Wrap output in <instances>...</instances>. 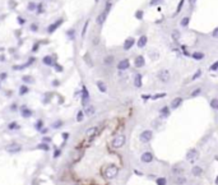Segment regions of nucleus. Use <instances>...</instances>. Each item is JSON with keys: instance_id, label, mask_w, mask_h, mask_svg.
Here are the masks:
<instances>
[{"instance_id": "nucleus-60", "label": "nucleus", "mask_w": 218, "mask_h": 185, "mask_svg": "<svg viewBox=\"0 0 218 185\" xmlns=\"http://www.w3.org/2000/svg\"><path fill=\"white\" fill-rule=\"evenodd\" d=\"M11 110H17V105H13V106H11Z\"/></svg>"}, {"instance_id": "nucleus-10", "label": "nucleus", "mask_w": 218, "mask_h": 185, "mask_svg": "<svg viewBox=\"0 0 218 185\" xmlns=\"http://www.w3.org/2000/svg\"><path fill=\"white\" fill-rule=\"evenodd\" d=\"M96 113V109H94V106H92V105H87V106H84V111H83V114H86V116L88 118H91V116H93Z\"/></svg>"}, {"instance_id": "nucleus-21", "label": "nucleus", "mask_w": 218, "mask_h": 185, "mask_svg": "<svg viewBox=\"0 0 218 185\" xmlns=\"http://www.w3.org/2000/svg\"><path fill=\"white\" fill-rule=\"evenodd\" d=\"M142 74H139V73H138V74L135 75V78H134V86H135L137 88H140L142 87Z\"/></svg>"}, {"instance_id": "nucleus-12", "label": "nucleus", "mask_w": 218, "mask_h": 185, "mask_svg": "<svg viewBox=\"0 0 218 185\" xmlns=\"http://www.w3.org/2000/svg\"><path fill=\"white\" fill-rule=\"evenodd\" d=\"M97 133H98V128H97V126H92V128L86 130V137L93 138V137L97 136Z\"/></svg>"}, {"instance_id": "nucleus-2", "label": "nucleus", "mask_w": 218, "mask_h": 185, "mask_svg": "<svg viewBox=\"0 0 218 185\" xmlns=\"http://www.w3.org/2000/svg\"><path fill=\"white\" fill-rule=\"evenodd\" d=\"M125 144V137L122 136V134H120V136H116L112 139V142H111V146H112V148H121L122 146Z\"/></svg>"}, {"instance_id": "nucleus-28", "label": "nucleus", "mask_w": 218, "mask_h": 185, "mask_svg": "<svg viewBox=\"0 0 218 185\" xmlns=\"http://www.w3.org/2000/svg\"><path fill=\"white\" fill-rule=\"evenodd\" d=\"M190 23V17H184L181 19V22H180V24H181V27H187Z\"/></svg>"}, {"instance_id": "nucleus-16", "label": "nucleus", "mask_w": 218, "mask_h": 185, "mask_svg": "<svg viewBox=\"0 0 218 185\" xmlns=\"http://www.w3.org/2000/svg\"><path fill=\"white\" fill-rule=\"evenodd\" d=\"M106 17H107V13H106L105 10H103L102 13H101V14H99L98 17H97V19H96V21H97V24L102 26L103 23H105V21H106Z\"/></svg>"}, {"instance_id": "nucleus-55", "label": "nucleus", "mask_w": 218, "mask_h": 185, "mask_svg": "<svg viewBox=\"0 0 218 185\" xmlns=\"http://www.w3.org/2000/svg\"><path fill=\"white\" fill-rule=\"evenodd\" d=\"M6 78V73H1L0 74V79H5Z\"/></svg>"}, {"instance_id": "nucleus-50", "label": "nucleus", "mask_w": 218, "mask_h": 185, "mask_svg": "<svg viewBox=\"0 0 218 185\" xmlns=\"http://www.w3.org/2000/svg\"><path fill=\"white\" fill-rule=\"evenodd\" d=\"M18 22L21 23V24H24V23H26V19H23L22 17H18Z\"/></svg>"}, {"instance_id": "nucleus-32", "label": "nucleus", "mask_w": 218, "mask_h": 185, "mask_svg": "<svg viewBox=\"0 0 218 185\" xmlns=\"http://www.w3.org/2000/svg\"><path fill=\"white\" fill-rule=\"evenodd\" d=\"M210 106H212V109L217 110L218 109V100L217 98H213L212 101H210Z\"/></svg>"}, {"instance_id": "nucleus-47", "label": "nucleus", "mask_w": 218, "mask_h": 185, "mask_svg": "<svg viewBox=\"0 0 218 185\" xmlns=\"http://www.w3.org/2000/svg\"><path fill=\"white\" fill-rule=\"evenodd\" d=\"M37 29H38L37 24H31V31H32V32H37Z\"/></svg>"}, {"instance_id": "nucleus-6", "label": "nucleus", "mask_w": 218, "mask_h": 185, "mask_svg": "<svg viewBox=\"0 0 218 185\" xmlns=\"http://www.w3.org/2000/svg\"><path fill=\"white\" fill-rule=\"evenodd\" d=\"M5 149H6V152H9V153H18V152L22 151V147L19 144H17V143H13V144L8 146Z\"/></svg>"}, {"instance_id": "nucleus-3", "label": "nucleus", "mask_w": 218, "mask_h": 185, "mask_svg": "<svg viewBox=\"0 0 218 185\" xmlns=\"http://www.w3.org/2000/svg\"><path fill=\"white\" fill-rule=\"evenodd\" d=\"M157 78H158L161 82L167 83L168 80H170V78H171V74H170V72H168L167 69H162V70H159L158 73H157Z\"/></svg>"}, {"instance_id": "nucleus-49", "label": "nucleus", "mask_w": 218, "mask_h": 185, "mask_svg": "<svg viewBox=\"0 0 218 185\" xmlns=\"http://www.w3.org/2000/svg\"><path fill=\"white\" fill-rule=\"evenodd\" d=\"M41 126H42V121L38 120L37 124H36V129H37V130H41Z\"/></svg>"}, {"instance_id": "nucleus-59", "label": "nucleus", "mask_w": 218, "mask_h": 185, "mask_svg": "<svg viewBox=\"0 0 218 185\" xmlns=\"http://www.w3.org/2000/svg\"><path fill=\"white\" fill-rule=\"evenodd\" d=\"M52 84H54V86H57V84H59V82H57V80H56V82H55V80H54V82H52Z\"/></svg>"}, {"instance_id": "nucleus-23", "label": "nucleus", "mask_w": 218, "mask_h": 185, "mask_svg": "<svg viewBox=\"0 0 218 185\" xmlns=\"http://www.w3.org/2000/svg\"><path fill=\"white\" fill-rule=\"evenodd\" d=\"M180 37H181V33H180V31L177 29H175V31H172V33H171V38L174 40L175 42H177L180 40Z\"/></svg>"}, {"instance_id": "nucleus-42", "label": "nucleus", "mask_w": 218, "mask_h": 185, "mask_svg": "<svg viewBox=\"0 0 218 185\" xmlns=\"http://www.w3.org/2000/svg\"><path fill=\"white\" fill-rule=\"evenodd\" d=\"M163 0H151V3H149V5L154 6V5H158V4H161Z\"/></svg>"}, {"instance_id": "nucleus-1", "label": "nucleus", "mask_w": 218, "mask_h": 185, "mask_svg": "<svg viewBox=\"0 0 218 185\" xmlns=\"http://www.w3.org/2000/svg\"><path fill=\"white\" fill-rule=\"evenodd\" d=\"M119 174V167L115 166V165H110V166H107L105 169V171H103V175H105V178L107 179H115Z\"/></svg>"}, {"instance_id": "nucleus-26", "label": "nucleus", "mask_w": 218, "mask_h": 185, "mask_svg": "<svg viewBox=\"0 0 218 185\" xmlns=\"http://www.w3.org/2000/svg\"><path fill=\"white\" fill-rule=\"evenodd\" d=\"M42 63H44L45 65H49V67H50V65H54V59L51 56H45L44 59H42Z\"/></svg>"}, {"instance_id": "nucleus-51", "label": "nucleus", "mask_w": 218, "mask_h": 185, "mask_svg": "<svg viewBox=\"0 0 218 185\" xmlns=\"http://www.w3.org/2000/svg\"><path fill=\"white\" fill-rule=\"evenodd\" d=\"M217 34H218V28H214V31H213V37L217 38Z\"/></svg>"}, {"instance_id": "nucleus-17", "label": "nucleus", "mask_w": 218, "mask_h": 185, "mask_svg": "<svg viewBox=\"0 0 218 185\" xmlns=\"http://www.w3.org/2000/svg\"><path fill=\"white\" fill-rule=\"evenodd\" d=\"M181 103H182V98L181 97H176V98H174L171 101V107H172V109H177Z\"/></svg>"}, {"instance_id": "nucleus-58", "label": "nucleus", "mask_w": 218, "mask_h": 185, "mask_svg": "<svg viewBox=\"0 0 218 185\" xmlns=\"http://www.w3.org/2000/svg\"><path fill=\"white\" fill-rule=\"evenodd\" d=\"M59 155H60V151H56L55 153H54V157H57Z\"/></svg>"}, {"instance_id": "nucleus-38", "label": "nucleus", "mask_w": 218, "mask_h": 185, "mask_svg": "<svg viewBox=\"0 0 218 185\" xmlns=\"http://www.w3.org/2000/svg\"><path fill=\"white\" fill-rule=\"evenodd\" d=\"M9 129H10V130H14V129H19V125L17 124V123H10V124H9Z\"/></svg>"}, {"instance_id": "nucleus-18", "label": "nucleus", "mask_w": 218, "mask_h": 185, "mask_svg": "<svg viewBox=\"0 0 218 185\" xmlns=\"http://www.w3.org/2000/svg\"><path fill=\"white\" fill-rule=\"evenodd\" d=\"M96 86H97V87H98V90H99V92H102V93H105V92L107 91L106 83H105V82H102V80H97V82H96Z\"/></svg>"}, {"instance_id": "nucleus-15", "label": "nucleus", "mask_w": 218, "mask_h": 185, "mask_svg": "<svg viewBox=\"0 0 218 185\" xmlns=\"http://www.w3.org/2000/svg\"><path fill=\"white\" fill-rule=\"evenodd\" d=\"M82 102H83V106H86V103L88 102L89 100V95H88V90L86 87H83V91H82Z\"/></svg>"}, {"instance_id": "nucleus-44", "label": "nucleus", "mask_w": 218, "mask_h": 185, "mask_svg": "<svg viewBox=\"0 0 218 185\" xmlns=\"http://www.w3.org/2000/svg\"><path fill=\"white\" fill-rule=\"evenodd\" d=\"M218 69V61H214V63L212 64V67H210V70L212 72H216Z\"/></svg>"}, {"instance_id": "nucleus-20", "label": "nucleus", "mask_w": 218, "mask_h": 185, "mask_svg": "<svg viewBox=\"0 0 218 185\" xmlns=\"http://www.w3.org/2000/svg\"><path fill=\"white\" fill-rule=\"evenodd\" d=\"M191 174H193L194 176H200L203 174V169L200 166H194L193 169H191Z\"/></svg>"}, {"instance_id": "nucleus-37", "label": "nucleus", "mask_w": 218, "mask_h": 185, "mask_svg": "<svg viewBox=\"0 0 218 185\" xmlns=\"http://www.w3.org/2000/svg\"><path fill=\"white\" fill-rule=\"evenodd\" d=\"M200 92H202V88H197L195 91H193V93H191V97H197L198 95H200Z\"/></svg>"}, {"instance_id": "nucleus-43", "label": "nucleus", "mask_w": 218, "mask_h": 185, "mask_svg": "<svg viewBox=\"0 0 218 185\" xmlns=\"http://www.w3.org/2000/svg\"><path fill=\"white\" fill-rule=\"evenodd\" d=\"M36 4H34V3H29L28 4V10L29 11H33V10H36Z\"/></svg>"}, {"instance_id": "nucleus-53", "label": "nucleus", "mask_w": 218, "mask_h": 185, "mask_svg": "<svg viewBox=\"0 0 218 185\" xmlns=\"http://www.w3.org/2000/svg\"><path fill=\"white\" fill-rule=\"evenodd\" d=\"M142 98H143V100H148V98H151V95H142Z\"/></svg>"}, {"instance_id": "nucleus-27", "label": "nucleus", "mask_w": 218, "mask_h": 185, "mask_svg": "<svg viewBox=\"0 0 218 185\" xmlns=\"http://www.w3.org/2000/svg\"><path fill=\"white\" fill-rule=\"evenodd\" d=\"M174 183L177 184V185H180V184H185V183H186V179L182 178V176H177V178L174 179Z\"/></svg>"}, {"instance_id": "nucleus-5", "label": "nucleus", "mask_w": 218, "mask_h": 185, "mask_svg": "<svg viewBox=\"0 0 218 185\" xmlns=\"http://www.w3.org/2000/svg\"><path fill=\"white\" fill-rule=\"evenodd\" d=\"M152 137H153L152 130H144V132L140 133L139 139H140V142H143V143H147V142H149L152 139Z\"/></svg>"}, {"instance_id": "nucleus-41", "label": "nucleus", "mask_w": 218, "mask_h": 185, "mask_svg": "<svg viewBox=\"0 0 218 185\" xmlns=\"http://www.w3.org/2000/svg\"><path fill=\"white\" fill-rule=\"evenodd\" d=\"M157 185H166V179H164V178L157 179Z\"/></svg>"}, {"instance_id": "nucleus-56", "label": "nucleus", "mask_w": 218, "mask_h": 185, "mask_svg": "<svg viewBox=\"0 0 218 185\" xmlns=\"http://www.w3.org/2000/svg\"><path fill=\"white\" fill-rule=\"evenodd\" d=\"M68 137H69V134H68V133H64V134H63V138H64L65 141L68 139Z\"/></svg>"}, {"instance_id": "nucleus-36", "label": "nucleus", "mask_w": 218, "mask_h": 185, "mask_svg": "<svg viewBox=\"0 0 218 185\" xmlns=\"http://www.w3.org/2000/svg\"><path fill=\"white\" fill-rule=\"evenodd\" d=\"M200 75H202V70H200V69H198V70L194 73V75H193V78H191V79H193V80H195V79H198Z\"/></svg>"}, {"instance_id": "nucleus-40", "label": "nucleus", "mask_w": 218, "mask_h": 185, "mask_svg": "<svg viewBox=\"0 0 218 185\" xmlns=\"http://www.w3.org/2000/svg\"><path fill=\"white\" fill-rule=\"evenodd\" d=\"M61 125H63V121L57 120L56 123H54V124H52V128H55V129H59V128H60V126H61Z\"/></svg>"}, {"instance_id": "nucleus-57", "label": "nucleus", "mask_w": 218, "mask_h": 185, "mask_svg": "<svg viewBox=\"0 0 218 185\" xmlns=\"http://www.w3.org/2000/svg\"><path fill=\"white\" fill-rule=\"evenodd\" d=\"M195 3H197V0H189V4H190V5H194Z\"/></svg>"}, {"instance_id": "nucleus-7", "label": "nucleus", "mask_w": 218, "mask_h": 185, "mask_svg": "<svg viewBox=\"0 0 218 185\" xmlns=\"http://www.w3.org/2000/svg\"><path fill=\"white\" fill-rule=\"evenodd\" d=\"M63 22H64V19L61 18V19H59V21H57V22L52 23V24H50V26L47 27V32H49V33H54V32H55V31L57 29V27L63 24Z\"/></svg>"}, {"instance_id": "nucleus-30", "label": "nucleus", "mask_w": 218, "mask_h": 185, "mask_svg": "<svg viewBox=\"0 0 218 185\" xmlns=\"http://www.w3.org/2000/svg\"><path fill=\"white\" fill-rule=\"evenodd\" d=\"M172 172H174L175 175H181L184 172V170L181 167H174V169H172Z\"/></svg>"}, {"instance_id": "nucleus-11", "label": "nucleus", "mask_w": 218, "mask_h": 185, "mask_svg": "<svg viewBox=\"0 0 218 185\" xmlns=\"http://www.w3.org/2000/svg\"><path fill=\"white\" fill-rule=\"evenodd\" d=\"M140 160H142V162H144V163H149L153 161V155L151 152H144L143 155H142Z\"/></svg>"}, {"instance_id": "nucleus-31", "label": "nucleus", "mask_w": 218, "mask_h": 185, "mask_svg": "<svg viewBox=\"0 0 218 185\" xmlns=\"http://www.w3.org/2000/svg\"><path fill=\"white\" fill-rule=\"evenodd\" d=\"M27 92H28V87H27V86H22L21 88H19V95H21V96L26 95Z\"/></svg>"}, {"instance_id": "nucleus-45", "label": "nucleus", "mask_w": 218, "mask_h": 185, "mask_svg": "<svg viewBox=\"0 0 218 185\" xmlns=\"http://www.w3.org/2000/svg\"><path fill=\"white\" fill-rule=\"evenodd\" d=\"M164 96H166V93H157V95H154V96H153V100H157V98H163L164 97Z\"/></svg>"}, {"instance_id": "nucleus-9", "label": "nucleus", "mask_w": 218, "mask_h": 185, "mask_svg": "<svg viewBox=\"0 0 218 185\" xmlns=\"http://www.w3.org/2000/svg\"><path fill=\"white\" fill-rule=\"evenodd\" d=\"M134 44H135V40H134L133 37H129L126 38L125 42H124V46H122V49L125 50V51H128V50H130L134 46Z\"/></svg>"}, {"instance_id": "nucleus-25", "label": "nucleus", "mask_w": 218, "mask_h": 185, "mask_svg": "<svg viewBox=\"0 0 218 185\" xmlns=\"http://www.w3.org/2000/svg\"><path fill=\"white\" fill-rule=\"evenodd\" d=\"M191 57H193L194 60H202V59H204V54L200 51H195V52H193Z\"/></svg>"}, {"instance_id": "nucleus-8", "label": "nucleus", "mask_w": 218, "mask_h": 185, "mask_svg": "<svg viewBox=\"0 0 218 185\" xmlns=\"http://www.w3.org/2000/svg\"><path fill=\"white\" fill-rule=\"evenodd\" d=\"M130 67V61L129 59H122L121 61H119V64H117V69L119 70H126V69H129Z\"/></svg>"}, {"instance_id": "nucleus-19", "label": "nucleus", "mask_w": 218, "mask_h": 185, "mask_svg": "<svg viewBox=\"0 0 218 185\" xmlns=\"http://www.w3.org/2000/svg\"><path fill=\"white\" fill-rule=\"evenodd\" d=\"M114 60H115V57L112 55H107V56L103 57V64L107 65V67H110V65L114 64Z\"/></svg>"}, {"instance_id": "nucleus-39", "label": "nucleus", "mask_w": 218, "mask_h": 185, "mask_svg": "<svg viewBox=\"0 0 218 185\" xmlns=\"http://www.w3.org/2000/svg\"><path fill=\"white\" fill-rule=\"evenodd\" d=\"M22 79H23V82H26V83H31V82H33V79L31 78L29 75H24Z\"/></svg>"}, {"instance_id": "nucleus-46", "label": "nucleus", "mask_w": 218, "mask_h": 185, "mask_svg": "<svg viewBox=\"0 0 218 185\" xmlns=\"http://www.w3.org/2000/svg\"><path fill=\"white\" fill-rule=\"evenodd\" d=\"M76 120H78V121H82V120H83V111H79V113H78Z\"/></svg>"}, {"instance_id": "nucleus-62", "label": "nucleus", "mask_w": 218, "mask_h": 185, "mask_svg": "<svg viewBox=\"0 0 218 185\" xmlns=\"http://www.w3.org/2000/svg\"><path fill=\"white\" fill-rule=\"evenodd\" d=\"M94 1H96V3H97V1H98V0H94Z\"/></svg>"}, {"instance_id": "nucleus-34", "label": "nucleus", "mask_w": 218, "mask_h": 185, "mask_svg": "<svg viewBox=\"0 0 218 185\" xmlns=\"http://www.w3.org/2000/svg\"><path fill=\"white\" fill-rule=\"evenodd\" d=\"M88 23H89V21H87L86 23H84V26H83V29H82V38H84V36H86V32H87V28H88Z\"/></svg>"}, {"instance_id": "nucleus-24", "label": "nucleus", "mask_w": 218, "mask_h": 185, "mask_svg": "<svg viewBox=\"0 0 218 185\" xmlns=\"http://www.w3.org/2000/svg\"><path fill=\"white\" fill-rule=\"evenodd\" d=\"M159 114H161V116H162V118H167L168 115H170V107H167V106L162 107V109L159 110Z\"/></svg>"}, {"instance_id": "nucleus-54", "label": "nucleus", "mask_w": 218, "mask_h": 185, "mask_svg": "<svg viewBox=\"0 0 218 185\" xmlns=\"http://www.w3.org/2000/svg\"><path fill=\"white\" fill-rule=\"evenodd\" d=\"M38 50V44H36V45H33V47H32V51L34 52V51H37Z\"/></svg>"}, {"instance_id": "nucleus-61", "label": "nucleus", "mask_w": 218, "mask_h": 185, "mask_svg": "<svg viewBox=\"0 0 218 185\" xmlns=\"http://www.w3.org/2000/svg\"><path fill=\"white\" fill-rule=\"evenodd\" d=\"M44 142H46V143H47V142H50V139H49V138H44Z\"/></svg>"}, {"instance_id": "nucleus-13", "label": "nucleus", "mask_w": 218, "mask_h": 185, "mask_svg": "<svg viewBox=\"0 0 218 185\" xmlns=\"http://www.w3.org/2000/svg\"><path fill=\"white\" fill-rule=\"evenodd\" d=\"M134 64H135V67L137 68H142V67H144L145 65V59L142 55L139 56H137L135 57V61H134Z\"/></svg>"}, {"instance_id": "nucleus-52", "label": "nucleus", "mask_w": 218, "mask_h": 185, "mask_svg": "<svg viewBox=\"0 0 218 185\" xmlns=\"http://www.w3.org/2000/svg\"><path fill=\"white\" fill-rule=\"evenodd\" d=\"M55 68H56V70H57V72H61V70H63V68H61L59 64H55Z\"/></svg>"}, {"instance_id": "nucleus-48", "label": "nucleus", "mask_w": 218, "mask_h": 185, "mask_svg": "<svg viewBox=\"0 0 218 185\" xmlns=\"http://www.w3.org/2000/svg\"><path fill=\"white\" fill-rule=\"evenodd\" d=\"M36 10L38 11V13H42V11H44V9H42V4H38V5L36 6Z\"/></svg>"}, {"instance_id": "nucleus-33", "label": "nucleus", "mask_w": 218, "mask_h": 185, "mask_svg": "<svg viewBox=\"0 0 218 185\" xmlns=\"http://www.w3.org/2000/svg\"><path fill=\"white\" fill-rule=\"evenodd\" d=\"M184 1H185V0H180L179 5H177V8H176V11H175V14H179L180 11H181V9H182V5H184Z\"/></svg>"}, {"instance_id": "nucleus-22", "label": "nucleus", "mask_w": 218, "mask_h": 185, "mask_svg": "<svg viewBox=\"0 0 218 185\" xmlns=\"http://www.w3.org/2000/svg\"><path fill=\"white\" fill-rule=\"evenodd\" d=\"M22 116L23 118H31L32 116V110H29L28 107H22Z\"/></svg>"}, {"instance_id": "nucleus-29", "label": "nucleus", "mask_w": 218, "mask_h": 185, "mask_svg": "<svg viewBox=\"0 0 218 185\" xmlns=\"http://www.w3.org/2000/svg\"><path fill=\"white\" fill-rule=\"evenodd\" d=\"M143 17H144V11H143V10H137V11H135V18H137V19L142 21V19H143Z\"/></svg>"}, {"instance_id": "nucleus-35", "label": "nucleus", "mask_w": 218, "mask_h": 185, "mask_svg": "<svg viewBox=\"0 0 218 185\" xmlns=\"http://www.w3.org/2000/svg\"><path fill=\"white\" fill-rule=\"evenodd\" d=\"M37 148H40V149H45V151H49V146H47V143H45V142H44V143H41V144H38L37 146Z\"/></svg>"}, {"instance_id": "nucleus-4", "label": "nucleus", "mask_w": 218, "mask_h": 185, "mask_svg": "<svg viewBox=\"0 0 218 185\" xmlns=\"http://www.w3.org/2000/svg\"><path fill=\"white\" fill-rule=\"evenodd\" d=\"M198 157H199V152L195 148H190L186 153V160L189 161V162H195V161L198 160Z\"/></svg>"}, {"instance_id": "nucleus-14", "label": "nucleus", "mask_w": 218, "mask_h": 185, "mask_svg": "<svg viewBox=\"0 0 218 185\" xmlns=\"http://www.w3.org/2000/svg\"><path fill=\"white\" fill-rule=\"evenodd\" d=\"M147 42H148V37L145 36V34H143V36H140L139 37V40H138L137 42V45H138V47H140V49H143L145 45H147Z\"/></svg>"}]
</instances>
